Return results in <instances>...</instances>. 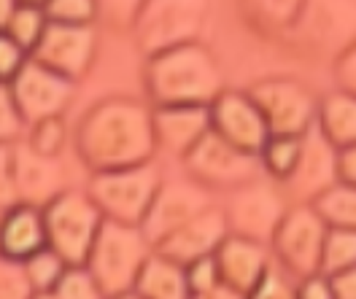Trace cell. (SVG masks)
I'll use <instances>...</instances> for the list:
<instances>
[{
  "instance_id": "7a4b0ae2",
  "label": "cell",
  "mask_w": 356,
  "mask_h": 299,
  "mask_svg": "<svg viewBox=\"0 0 356 299\" xmlns=\"http://www.w3.org/2000/svg\"><path fill=\"white\" fill-rule=\"evenodd\" d=\"M146 92L154 105H211L224 92V76L213 51L197 41L149 57Z\"/></svg>"
},
{
  "instance_id": "bcb514c9",
  "label": "cell",
  "mask_w": 356,
  "mask_h": 299,
  "mask_svg": "<svg viewBox=\"0 0 356 299\" xmlns=\"http://www.w3.org/2000/svg\"><path fill=\"white\" fill-rule=\"evenodd\" d=\"M30 299H60V297H57L54 291H35V294H33Z\"/></svg>"
},
{
  "instance_id": "30bf717a",
  "label": "cell",
  "mask_w": 356,
  "mask_h": 299,
  "mask_svg": "<svg viewBox=\"0 0 356 299\" xmlns=\"http://www.w3.org/2000/svg\"><path fill=\"white\" fill-rule=\"evenodd\" d=\"M245 92L257 103L267 121L270 135H291L302 138L313 124L318 100L311 94V89L300 81L291 78H265L248 87Z\"/></svg>"
},
{
  "instance_id": "c3c4849f",
  "label": "cell",
  "mask_w": 356,
  "mask_h": 299,
  "mask_svg": "<svg viewBox=\"0 0 356 299\" xmlns=\"http://www.w3.org/2000/svg\"><path fill=\"white\" fill-rule=\"evenodd\" d=\"M22 3H35V6H41L44 0H22Z\"/></svg>"
},
{
  "instance_id": "3957f363",
  "label": "cell",
  "mask_w": 356,
  "mask_h": 299,
  "mask_svg": "<svg viewBox=\"0 0 356 299\" xmlns=\"http://www.w3.org/2000/svg\"><path fill=\"white\" fill-rule=\"evenodd\" d=\"M152 253H154V246L146 240L140 227L116 224L106 219L84 267L106 291V297L111 299L133 291L135 280Z\"/></svg>"
},
{
  "instance_id": "83f0119b",
  "label": "cell",
  "mask_w": 356,
  "mask_h": 299,
  "mask_svg": "<svg viewBox=\"0 0 356 299\" xmlns=\"http://www.w3.org/2000/svg\"><path fill=\"white\" fill-rule=\"evenodd\" d=\"M24 264V275L30 280V286H33V291H54L57 289V283L63 280L67 270V262L60 256V253H54L49 246L41 248L38 253H33Z\"/></svg>"
},
{
  "instance_id": "d4e9b609",
  "label": "cell",
  "mask_w": 356,
  "mask_h": 299,
  "mask_svg": "<svg viewBox=\"0 0 356 299\" xmlns=\"http://www.w3.org/2000/svg\"><path fill=\"white\" fill-rule=\"evenodd\" d=\"M311 205L330 230H356V186L337 181Z\"/></svg>"
},
{
  "instance_id": "7402d4cb",
  "label": "cell",
  "mask_w": 356,
  "mask_h": 299,
  "mask_svg": "<svg viewBox=\"0 0 356 299\" xmlns=\"http://www.w3.org/2000/svg\"><path fill=\"white\" fill-rule=\"evenodd\" d=\"M133 294L140 299H192L186 267L154 251L135 280Z\"/></svg>"
},
{
  "instance_id": "5b68a950",
  "label": "cell",
  "mask_w": 356,
  "mask_h": 299,
  "mask_svg": "<svg viewBox=\"0 0 356 299\" xmlns=\"http://www.w3.org/2000/svg\"><path fill=\"white\" fill-rule=\"evenodd\" d=\"M103 213L89 197V191L65 189L44 207L46 246L60 253L67 267L87 264V256L95 246V237L103 227Z\"/></svg>"
},
{
  "instance_id": "d590c367",
  "label": "cell",
  "mask_w": 356,
  "mask_h": 299,
  "mask_svg": "<svg viewBox=\"0 0 356 299\" xmlns=\"http://www.w3.org/2000/svg\"><path fill=\"white\" fill-rule=\"evenodd\" d=\"M186 277H189V289L192 294H200V291H208L213 286L222 283L219 277V267H216V259L213 256H205L200 262H192L186 267Z\"/></svg>"
},
{
  "instance_id": "484cf974",
  "label": "cell",
  "mask_w": 356,
  "mask_h": 299,
  "mask_svg": "<svg viewBox=\"0 0 356 299\" xmlns=\"http://www.w3.org/2000/svg\"><path fill=\"white\" fill-rule=\"evenodd\" d=\"M300 151H302V138H291V135H270L265 148L259 151V162L262 170L273 181L286 184L300 162Z\"/></svg>"
},
{
  "instance_id": "cb8c5ba5",
  "label": "cell",
  "mask_w": 356,
  "mask_h": 299,
  "mask_svg": "<svg viewBox=\"0 0 356 299\" xmlns=\"http://www.w3.org/2000/svg\"><path fill=\"white\" fill-rule=\"evenodd\" d=\"M245 19L265 35H281L289 33L305 0H241Z\"/></svg>"
},
{
  "instance_id": "f546056e",
  "label": "cell",
  "mask_w": 356,
  "mask_h": 299,
  "mask_svg": "<svg viewBox=\"0 0 356 299\" xmlns=\"http://www.w3.org/2000/svg\"><path fill=\"white\" fill-rule=\"evenodd\" d=\"M46 19L57 24H95L100 17L97 0H44Z\"/></svg>"
},
{
  "instance_id": "4dcf8cb0",
  "label": "cell",
  "mask_w": 356,
  "mask_h": 299,
  "mask_svg": "<svg viewBox=\"0 0 356 299\" xmlns=\"http://www.w3.org/2000/svg\"><path fill=\"white\" fill-rule=\"evenodd\" d=\"M27 143L38 154L60 157V151L65 148L67 143V127L65 121H63V116H54V119H44V121L30 124V140Z\"/></svg>"
},
{
  "instance_id": "8992f818",
  "label": "cell",
  "mask_w": 356,
  "mask_h": 299,
  "mask_svg": "<svg viewBox=\"0 0 356 299\" xmlns=\"http://www.w3.org/2000/svg\"><path fill=\"white\" fill-rule=\"evenodd\" d=\"M159 184L162 181L149 162V164L124 167V170L95 173L87 191L95 200V205L100 207L103 219L116 221V224L140 227Z\"/></svg>"
},
{
  "instance_id": "8fae6325",
  "label": "cell",
  "mask_w": 356,
  "mask_h": 299,
  "mask_svg": "<svg viewBox=\"0 0 356 299\" xmlns=\"http://www.w3.org/2000/svg\"><path fill=\"white\" fill-rule=\"evenodd\" d=\"M14 103L22 114L24 124H35L44 119L63 116L73 100L76 84L65 76L49 70L46 65L35 62L33 57L22 65V70L8 81Z\"/></svg>"
},
{
  "instance_id": "7c38bea8",
  "label": "cell",
  "mask_w": 356,
  "mask_h": 299,
  "mask_svg": "<svg viewBox=\"0 0 356 299\" xmlns=\"http://www.w3.org/2000/svg\"><path fill=\"white\" fill-rule=\"evenodd\" d=\"M286 203L281 197V191L273 184L265 181H251L232 191L229 205H227V224L232 234H241L248 240L265 243L270 246L273 234L278 230L281 219L286 216Z\"/></svg>"
},
{
  "instance_id": "f1b7e54d",
  "label": "cell",
  "mask_w": 356,
  "mask_h": 299,
  "mask_svg": "<svg viewBox=\"0 0 356 299\" xmlns=\"http://www.w3.org/2000/svg\"><path fill=\"white\" fill-rule=\"evenodd\" d=\"M356 267V230H330L324 240L321 273L334 275Z\"/></svg>"
},
{
  "instance_id": "b9f144b4",
  "label": "cell",
  "mask_w": 356,
  "mask_h": 299,
  "mask_svg": "<svg viewBox=\"0 0 356 299\" xmlns=\"http://www.w3.org/2000/svg\"><path fill=\"white\" fill-rule=\"evenodd\" d=\"M330 283H332L334 299H356V267L330 275Z\"/></svg>"
},
{
  "instance_id": "e0dca14e",
  "label": "cell",
  "mask_w": 356,
  "mask_h": 299,
  "mask_svg": "<svg viewBox=\"0 0 356 299\" xmlns=\"http://www.w3.org/2000/svg\"><path fill=\"white\" fill-rule=\"evenodd\" d=\"M229 234L227 213L219 207H205L192 221H186L181 230H176L170 237H165L154 251L178 262L181 267H189L192 262H200L205 256H213L219 251Z\"/></svg>"
},
{
  "instance_id": "2e32d148",
  "label": "cell",
  "mask_w": 356,
  "mask_h": 299,
  "mask_svg": "<svg viewBox=\"0 0 356 299\" xmlns=\"http://www.w3.org/2000/svg\"><path fill=\"white\" fill-rule=\"evenodd\" d=\"M11 173L17 197L24 205L46 207L65 191V167L60 164V157L38 154L30 143L11 146Z\"/></svg>"
},
{
  "instance_id": "681fc988",
  "label": "cell",
  "mask_w": 356,
  "mask_h": 299,
  "mask_svg": "<svg viewBox=\"0 0 356 299\" xmlns=\"http://www.w3.org/2000/svg\"><path fill=\"white\" fill-rule=\"evenodd\" d=\"M0 216H3V210H0Z\"/></svg>"
},
{
  "instance_id": "f6af8a7d",
  "label": "cell",
  "mask_w": 356,
  "mask_h": 299,
  "mask_svg": "<svg viewBox=\"0 0 356 299\" xmlns=\"http://www.w3.org/2000/svg\"><path fill=\"white\" fill-rule=\"evenodd\" d=\"M19 3H22V0H0V33H6V27L11 22L14 11L19 8Z\"/></svg>"
},
{
  "instance_id": "ffe728a7",
  "label": "cell",
  "mask_w": 356,
  "mask_h": 299,
  "mask_svg": "<svg viewBox=\"0 0 356 299\" xmlns=\"http://www.w3.org/2000/svg\"><path fill=\"white\" fill-rule=\"evenodd\" d=\"M211 133V105H154L156 148L186 157Z\"/></svg>"
},
{
  "instance_id": "44dd1931",
  "label": "cell",
  "mask_w": 356,
  "mask_h": 299,
  "mask_svg": "<svg viewBox=\"0 0 356 299\" xmlns=\"http://www.w3.org/2000/svg\"><path fill=\"white\" fill-rule=\"evenodd\" d=\"M46 248L44 207L17 203L0 216V256L27 262L33 253Z\"/></svg>"
},
{
  "instance_id": "ba28073f",
  "label": "cell",
  "mask_w": 356,
  "mask_h": 299,
  "mask_svg": "<svg viewBox=\"0 0 356 299\" xmlns=\"http://www.w3.org/2000/svg\"><path fill=\"white\" fill-rule=\"evenodd\" d=\"M289 33L308 54L334 62L356 41V0H305Z\"/></svg>"
},
{
  "instance_id": "5bb4252c",
  "label": "cell",
  "mask_w": 356,
  "mask_h": 299,
  "mask_svg": "<svg viewBox=\"0 0 356 299\" xmlns=\"http://www.w3.org/2000/svg\"><path fill=\"white\" fill-rule=\"evenodd\" d=\"M211 207L208 189L197 181H168L159 184L154 200L146 210V219L140 224V232L152 246H159L165 237H170L176 230H181L186 221H192L197 213Z\"/></svg>"
},
{
  "instance_id": "4fadbf2b",
  "label": "cell",
  "mask_w": 356,
  "mask_h": 299,
  "mask_svg": "<svg viewBox=\"0 0 356 299\" xmlns=\"http://www.w3.org/2000/svg\"><path fill=\"white\" fill-rule=\"evenodd\" d=\"M95 51H97L95 24L49 22L30 57L76 84L79 78H84L89 73L92 62H95Z\"/></svg>"
},
{
  "instance_id": "f35d334b",
  "label": "cell",
  "mask_w": 356,
  "mask_h": 299,
  "mask_svg": "<svg viewBox=\"0 0 356 299\" xmlns=\"http://www.w3.org/2000/svg\"><path fill=\"white\" fill-rule=\"evenodd\" d=\"M245 299H297V289L286 283V277H281L278 273L270 270L265 275V280Z\"/></svg>"
},
{
  "instance_id": "60d3db41",
  "label": "cell",
  "mask_w": 356,
  "mask_h": 299,
  "mask_svg": "<svg viewBox=\"0 0 356 299\" xmlns=\"http://www.w3.org/2000/svg\"><path fill=\"white\" fill-rule=\"evenodd\" d=\"M297 299H334L330 275L318 273V275L302 277L300 286H297Z\"/></svg>"
},
{
  "instance_id": "ee69618b",
  "label": "cell",
  "mask_w": 356,
  "mask_h": 299,
  "mask_svg": "<svg viewBox=\"0 0 356 299\" xmlns=\"http://www.w3.org/2000/svg\"><path fill=\"white\" fill-rule=\"evenodd\" d=\"M192 299H245V297H241L238 291H232L229 286H224V283H219V286H213V289H208V291H200V294H192Z\"/></svg>"
},
{
  "instance_id": "6da1fadb",
  "label": "cell",
  "mask_w": 356,
  "mask_h": 299,
  "mask_svg": "<svg viewBox=\"0 0 356 299\" xmlns=\"http://www.w3.org/2000/svg\"><path fill=\"white\" fill-rule=\"evenodd\" d=\"M76 151L92 173L149 164L156 151L154 111L130 97L92 105L76 127Z\"/></svg>"
},
{
  "instance_id": "9c48e42d",
  "label": "cell",
  "mask_w": 356,
  "mask_h": 299,
  "mask_svg": "<svg viewBox=\"0 0 356 299\" xmlns=\"http://www.w3.org/2000/svg\"><path fill=\"white\" fill-rule=\"evenodd\" d=\"M184 164L192 181H197L205 189H227V191H235L257 181L262 173L259 157L235 148L213 130L184 157Z\"/></svg>"
},
{
  "instance_id": "7dc6e473",
  "label": "cell",
  "mask_w": 356,
  "mask_h": 299,
  "mask_svg": "<svg viewBox=\"0 0 356 299\" xmlns=\"http://www.w3.org/2000/svg\"><path fill=\"white\" fill-rule=\"evenodd\" d=\"M111 299H140V297H138V294H133V291H130V294H119V297H111Z\"/></svg>"
},
{
  "instance_id": "603a6c76",
  "label": "cell",
  "mask_w": 356,
  "mask_h": 299,
  "mask_svg": "<svg viewBox=\"0 0 356 299\" xmlns=\"http://www.w3.org/2000/svg\"><path fill=\"white\" fill-rule=\"evenodd\" d=\"M316 127L337 151L356 146V97L334 89L324 100H318Z\"/></svg>"
},
{
  "instance_id": "d6986e66",
  "label": "cell",
  "mask_w": 356,
  "mask_h": 299,
  "mask_svg": "<svg viewBox=\"0 0 356 299\" xmlns=\"http://www.w3.org/2000/svg\"><path fill=\"white\" fill-rule=\"evenodd\" d=\"M267 248L270 246H265V243H257V240H248V237L229 232L227 240L219 246V251L213 253L224 286H229L241 297H248L273 270Z\"/></svg>"
},
{
  "instance_id": "4316f807",
  "label": "cell",
  "mask_w": 356,
  "mask_h": 299,
  "mask_svg": "<svg viewBox=\"0 0 356 299\" xmlns=\"http://www.w3.org/2000/svg\"><path fill=\"white\" fill-rule=\"evenodd\" d=\"M46 24H49V19H46L41 6H35V3H19V8L14 11V17H11V22L6 27V33H8L27 54H33V49L38 46V41H41V35H44Z\"/></svg>"
},
{
  "instance_id": "836d02e7",
  "label": "cell",
  "mask_w": 356,
  "mask_h": 299,
  "mask_svg": "<svg viewBox=\"0 0 356 299\" xmlns=\"http://www.w3.org/2000/svg\"><path fill=\"white\" fill-rule=\"evenodd\" d=\"M24 127V119L14 103L11 87L6 81H0V146H11L19 138Z\"/></svg>"
},
{
  "instance_id": "8d00e7d4",
  "label": "cell",
  "mask_w": 356,
  "mask_h": 299,
  "mask_svg": "<svg viewBox=\"0 0 356 299\" xmlns=\"http://www.w3.org/2000/svg\"><path fill=\"white\" fill-rule=\"evenodd\" d=\"M332 76L340 92L356 97V41L332 62Z\"/></svg>"
},
{
  "instance_id": "277c9868",
  "label": "cell",
  "mask_w": 356,
  "mask_h": 299,
  "mask_svg": "<svg viewBox=\"0 0 356 299\" xmlns=\"http://www.w3.org/2000/svg\"><path fill=\"white\" fill-rule=\"evenodd\" d=\"M208 19V0H143L133 24L135 46L146 57L197 44Z\"/></svg>"
},
{
  "instance_id": "74e56055",
  "label": "cell",
  "mask_w": 356,
  "mask_h": 299,
  "mask_svg": "<svg viewBox=\"0 0 356 299\" xmlns=\"http://www.w3.org/2000/svg\"><path fill=\"white\" fill-rule=\"evenodd\" d=\"M143 0H97V11L100 17H106L111 24H122V27H130L140 8Z\"/></svg>"
},
{
  "instance_id": "9a60e30c",
  "label": "cell",
  "mask_w": 356,
  "mask_h": 299,
  "mask_svg": "<svg viewBox=\"0 0 356 299\" xmlns=\"http://www.w3.org/2000/svg\"><path fill=\"white\" fill-rule=\"evenodd\" d=\"M211 130L227 143H232L235 148L254 157H259V151L270 140L262 111L257 108L251 94L241 89H224L211 103Z\"/></svg>"
},
{
  "instance_id": "7bdbcfd3",
  "label": "cell",
  "mask_w": 356,
  "mask_h": 299,
  "mask_svg": "<svg viewBox=\"0 0 356 299\" xmlns=\"http://www.w3.org/2000/svg\"><path fill=\"white\" fill-rule=\"evenodd\" d=\"M337 176L343 184L356 186V146H348L337 154Z\"/></svg>"
},
{
  "instance_id": "e575fe53",
  "label": "cell",
  "mask_w": 356,
  "mask_h": 299,
  "mask_svg": "<svg viewBox=\"0 0 356 299\" xmlns=\"http://www.w3.org/2000/svg\"><path fill=\"white\" fill-rule=\"evenodd\" d=\"M30 60V54L24 51L8 33H0V81H11L19 70H22V65Z\"/></svg>"
},
{
  "instance_id": "d6a6232c",
  "label": "cell",
  "mask_w": 356,
  "mask_h": 299,
  "mask_svg": "<svg viewBox=\"0 0 356 299\" xmlns=\"http://www.w3.org/2000/svg\"><path fill=\"white\" fill-rule=\"evenodd\" d=\"M33 294L22 262L0 256V299H30Z\"/></svg>"
},
{
  "instance_id": "52a82bcc",
  "label": "cell",
  "mask_w": 356,
  "mask_h": 299,
  "mask_svg": "<svg viewBox=\"0 0 356 299\" xmlns=\"http://www.w3.org/2000/svg\"><path fill=\"white\" fill-rule=\"evenodd\" d=\"M327 232L330 227L324 224V219L316 213L311 203H297L281 219L278 230L270 240V251L286 275L297 280L318 275Z\"/></svg>"
},
{
  "instance_id": "ac0fdd59",
  "label": "cell",
  "mask_w": 356,
  "mask_h": 299,
  "mask_svg": "<svg viewBox=\"0 0 356 299\" xmlns=\"http://www.w3.org/2000/svg\"><path fill=\"white\" fill-rule=\"evenodd\" d=\"M337 154L340 151L313 124L311 130L302 135L300 162H297L291 178L284 186L289 191H294V197L300 203H313L318 194H324L330 186L340 181V176H337Z\"/></svg>"
},
{
  "instance_id": "ab89813d",
  "label": "cell",
  "mask_w": 356,
  "mask_h": 299,
  "mask_svg": "<svg viewBox=\"0 0 356 299\" xmlns=\"http://www.w3.org/2000/svg\"><path fill=\"white\" fill-rule=\"evenodd\" d=\"M17 186H14V173H11V146H0V210H8L17 205Z\"/></svg>"
},
{
  "instance_id": "1f68e13d",
  "label": "cell",
  "mask_w": 356,
  "mask_h": 299,
  "mask_svg": "<svg viewBox=\"0 0 356 299\" xmlns=\"http://www.w3.org/2000/svg\"><path fill=\"white\" fill-rule=\"evenodd\" d=\"M54 294L60 299H108L84 264L81 267H67L63 280L54 289Z\"/></svg>"
}]
</instances>
